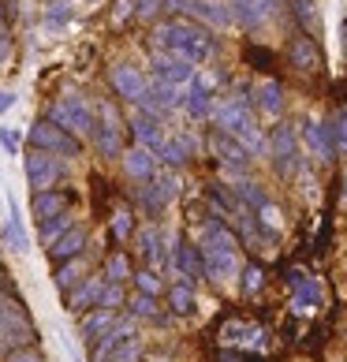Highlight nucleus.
Returning <instances> with one entry per match:
<instances>
[{"instance_id":"58836bf2","label":"nucleus","mask_w":347,"mask_h":362,"mask_svg":"<svg viewBox=\"0 0 347 362\" xmlns=\"http://www.w3.org/2000/svg\"><path fill=\"white\" fill-rule=\"evenodd\" d=\"M109 228H112L116 243H127V239L135 235V217H131V209H124V206H119V209L112 213V221H109Z\"/></svg>"},{"instance_id":"864d4df0","label":"nucleus","mask_w":347,"mask_h":362,"mask_svg":"<svg viewBox=\"0 0 347 362\" xmlns=\"http://www.w3.org/2000/svg\"><path fill=\"white\" fill-rule=\"evenodd\" d=\"M343 206H347V172H343Z\"/></svg>"},{"instance_id":"f3484780","label":"nucleus","mask_w":347,"mask_h":362,"mask_svg":"<svg viewBox=\"0 0 347 362\" xmlns=\"http://www.w3.org/2000/svg\"><path fill=\"white\" fill-rule=\"evenodd\" d=\"M127 340H135V317H124V321H116V325L105 332V337L93 344V351H90V358L93 362H109L119 347H124Z\"/></svg>"},{"instance_id":"de8ad7c7","label":"nucleus","mask_w":347,"mask_h":362,"mask_svg":"<svg viewBox=\"0 0 347 362\" xmlns=\"http://www.w3.org/2000/svg\"><path fill=\"white\" fill-rule=\"evenodd\" d=\"M247 329H250L247 321H228V325L220 329V340H224V344H243V337H247Z\"/></svg>"},{"instance_id":"20e7f679","label":"nucleus","mask_w":347,"mask_h":362,"mask_svg":"<svg viewBox=\"0 0 347 362\" xmlns=\"http://www.w3.org/2000/svg\"><path fill=\"white\" fill-rule=\"evenodd\" d=\"M165 8H172L176 16L191 19L198 26H206V30H228L235 23L232 8L224 4V0H165Z\"/></svg>"},{"instance_id":"a878e982","label":"nucleus","mask_w":347,"mask_h":362,"mask_svg":"<svg viewBox=\"0 0 347 362\" xmlns=\"http://www.w3.org/2000/svg\"><path fill=\"white\" fill-rule=\"evenodd\" d=\"M86 243H90L86 228H83V224H75V228H68V232H64V235L57 239V243L49 247V258H52V262H68V258H78Z\"/></svg>"},{"instance_id":"1a4fd4ad","label":"nucleus","mask_w":347,"mask_h":362,"mask_svg":"<svg viewBox=\"0 0 347 362\" xmlns=\"http://www.w3.org/2000/svg\"><path fill=\"white\" fill-rule=\"evenodd\" d=\"M176 194H180V180L172 176V172H157L153 180H146L139 187L135 202L146 213H161V209H168V202H176Z\"/></svg>"},{"instance_id":"9d476101","label":"nucleus","mask_w":347,"mask_h":362,"mask_svg":"<svg viewBox=\"0 0 347 362\" xmlns=\"http://www.w3.org/2000/svg\"><path fill=\"white\" fill-rule=\"evenodd\" d=\"M23 172H26V183H30L34 194H37V191H52V187L60 183L64 165H60L57 157L42 153V150H30V153L23 157Z\"/></svg>"},{"instance_id":"5701e85b","label":"nucleus","mask_w":347,"mask_h":362,"mask_svg":"<svg viewBox=\"0 0 347 362\" xmlns=\"http://www.w3.org/2000/svg\"><path fill=\"white\" fill-rule=\"evenodd\" d=\"M124 160V172L135 183H146V180H153L157 176V153L153 150H142V146H131V150L119 157Z\"/></svg>"},{"instance_id":"e433bc0d","label":"nucleus","mask_w":347,"mask_h":362,"mask_svg":"<svg viewBox=\"0 0 347 362\" xmlns=\"http://www.w3.org/2000/svg\"><path fill=\"white\" fill-rule=\"evenodd\" d=\"M127 310H131V317H150V321H157V317H161V310H157V299H153V295H142V291H135V295H131V299H127Z\"/></svg>"},{"instance_id":"393cba45","label":"nucleus","mask_w":347,"mask_h":362,"mask_svg":"<svg viewBox=\"0 0 347 362\" xmlns=\"http://www.w3.org/2000/svg\"><path fill=\"white\" fill-rule=\"evenodd\" d=\"M68 206H71V194L68 191H57V187H52V191H37L34 202H30L37 224L49 221V217H60V213H68Z\"/></svg>"},{"instance_id":"09e8293b","label":"nucleus","mask_w":347,"mask_h":362,"mask_svg":"<svg viewBox=\"0 0 347 362\" xmlns=\"http://www.w3.org/2000/svg\"><path fill=\"white\" fill-rule=\"evenodd\" d=\"M8 362H45V358H42V351H34V347H11Z\"/></svg>"},{"instance_id":"7c9ffc66","label":"nucleus","mask_w":347,"mask_h":362,"mask_svg":"<svg viewBox=\"0 0 347 362\" xmlns=\"http://www.w3.org/2000/svg\"><path fill=\"white\" fill-rule=\"evenodd\" d=\"M86 276H90L86 258L78 254V258H68V262H60V265H57V273H52V284H57L60 291H71L75 284H83Z\"/></svg>"},{"instance_id":"ea45409f","label":"nucleus","mask_w":347,"mask_h":362,"mask_svg":"<svg viewBox=\"0 0 347 362\" xmlns=\"http://www.w3.org/2000/svg\"><path fill=\"white\" fill-rule=\"evenodd\" d=\"M119 306H127V295H124V284H105V291H101V303H98V310H119Z\"/></svg>"},{"instance_id":"473e14b6","label":"nucleus","mask_w":347,"mask_h":362,"mask_svg":"<svg viewBox=\"0 0 347 362\" xmlns=\"http://www.w3.org/2000/svg\"><path fill=\"white\" fill-rule=\"evenodd\" d=\"M232 139L247 150V157H265V153H269V139L261 135V127H258V124H247L243 131H235Z\"/></svg>"},{"instance_id":"7ed1b4c3","label":"nucleus","mask_w":347,"mask_h":362,"mask_svg":"<svg viewBox=\"0 0 347 362\" xmlns=\"http://www.w3.org/2000/svg\"><path fill=\"white\" fill-rule=\"evenodd\" d=\"M49 119L60 131L75 135V139L93 135V109H90V101L83 98V93H64V98L49 109Z\"/></svg>"},{"instance_id":"4be33fe9","label":"nucleus","mask_w":347,"mask_h":362,"mask_svg":"<svg viewBox=\"0 0 347 362\" xmlns=\"http://www.w3.org/2000/svg\"><path fill=\"white\" fill-rule=\"evenodd\" d=\"M165 243H168V239H165V232H161L157 224H146L142 232H139V254H142L146 269L157 273V269L165 265V258H168V254H165Z\"/></svg>"},{"instance_id":"6e6552de","label":"nucleus","mask_w":347,"mask_h":362,"mask_svg":"<svg viewBox=\"0 0 347 362\" xmlns=\"http://www.w3.org/2000/svg\"><path fill=\"white\" fill-rule=\"evenodd\" d=\"M34 340V325H30V317L23 314V306L19 303H11L0 295V351H4L8 344H16V347H26Z\"/></svg>"},{"instance_id":"c756f323","label":"nucleus","mask_w":347,"mask_h":362,"mask_svg":"<svg viewBox=\"0 0 347 362\" xmlns=\"http://www.w3.org/2000/svg\"><path fill=\"white\" fill-rule=\"evenodd\" d=\"M131 135H135V142L142 146V150H161L165 146V131L161 124H157L153 116H135V124H131Z\"/></svg>"},{"instance_id":"3c124183","label":"nucleus","mask_w":347,"mask_h":362,"mask_svg":"<svg viewBox=\"0 0 347 362\" xmlns=\"http://www.w3.org/2000/svg\"><path fill=\"white\" fill-rule=\"evenodd\" d=\"M0 146H4L8 153H19V131H11V127H0Z\"/></svg>"},{"instance_id":"bf43d9fd","label":"nucleus","mask_w":347,"mask_h":362,"mask_svg":"<svg viewBox=\"0 0 347 362\" xmlns=\"http://www.w3.org/2000/svg\"><path fill=\"white\" fill-rule=\"evenodd\" d=\"M343 337H347V329H343Z\"/></svg>"},{"instance_id":"39448f33","label":"nucleus","mask_w":347,"mask_h":362,"mask_svg":"<svg viewBox=\"0 0 347 362\" xmlns=\"http://www.w3.org/2000/svg\"><path fill=\"white\" fill-rule=\"evenodd\" d=\"M30 146L34 150H42L49 157H64V160H75L83 157V142H78L75 135H68V131H60L52 119H37V124H30Z\"/></svg>"},{"instance_id":"0eeeda50","label":"nucleus","mask_w":347,"mask_h":362,"mask_svg":"<svg viewBox=\"0 0 347 362\" xmlns=\"http://www.w3.org/2000/svg\"><path fill=\"white\" fill-rule=\"evenodd\" d=\"M209 119L217 124V131H224V135H235V131H243L247 124H254V105H250L247 93H232V98H220L213 105Z\"/></svg>"},{"instance_id":"f704fd0d","label":"nucleus","mask_w":347,"mask_h":362,"mask_svg":"<svg viewBox=\"0 0 347 362\" xmlns=\"http://www.w3.org/2000/svg\"><path fill=\"white\" fill-rule=\"evenodd\" d=\"M168 303L176 314H191L194 310V284H187V280H176L168 291Z\"/></svg>"},{"instance_id":"a19ab883","label":"nucleus","mask_w":347,"mask_h":362,"mask_svg":"<svg viewBox=\"0 0 347 362\" xmlns=\"http://www.w3.org/2000/svg\"><path fill=\"white\" fill-rule=\"evenodd\" d=\"M135 288L142 291V295H161V276H157L153 269H142V273H135Z\"/></svg>"},{"instance_id":"b1692460","label":"nucleus","mask_w":347,"mask_h":362,"mask_svg":"<svg viewBox=\"0 0 347 362\" xmlns=\"http://www.w3.org/2000/svg\"><path fill=\"white\" fill-rule=\"evenodd\" d=\"M288 60H291V68L295 71H317L322 68V49H317L314 37H291V45H288Z\"/></svg>"},{"instance_id":"2f4dec72","label":"nucleus","mask_w":347,"mask_h":362,"mask_svg":"<svg viewBox=\"0 0 347 362\" xmlns=\"http://www.w3.org/2000/svg\"><path fill=\"white\" fill-rule=\"evenodd\" d=\"M8 209H11V217L4 221V247L16 250V254H26V232H23V217H19L16 198L8 202Z\"/></svg>"},{"instance_id":"4c0bfd02","label":"nucleus","mask_w":347,"mask_h":362,"mask_svg":"<svg viewBox=\"0 0 347 362\" xmlns=\"http://www.w3.org/2000/svg\"><path fill=\"white\" fill-rule=\"evenodd\" d=\"M131 276V262H127V254L124 250H116L105 258V280H112V284H124V280Z\"/></svg>"},{"instance_id":"2eb2a0df","label":"nucleus","mask_w":347,"mask_h":362,"mask_svg":"<svg viewBox=\"0 0 347 362\" xmlns=\"http://www.w3.org/2000/svg\"><path fill=\"white\" fill-rule=\"evenodd\" d=\"M232 8V19L239 26H247V30H258L261 23H269L276 16L280 0H228Z\"/></svg>"},{"instance_id":"5fc2aeb1","label":"nucleus","mask_w":347,"mask_h":362,"mask_svg":"<svg viewBox=\"0 0 347 362\" xmlns=\"http://www.w3.org/2000/svg\"><path fill=\"white\" fill-rule=\"evenodd\" d=\"M343 37H347V11H343Z\"/></svg>"},{"instance_id":"79ce46f5","label":"nucleus","mask_w":347,"mask_h":362,"mask_svg":"<svg viewBox=\"0 0 347 362\" xmlns=\"http://www.w3.org/2000/svg\"><path fill=\"white\" fill-rule=\"evenodd\" d=\"M165 11V0H135V19H146L153 23L157 16Z\"/></svg>"},{"instance_id":"8fccbe9b","label":"nucleus","mask_w":347,"mask_h":362,"mask_svg":"<svg viewBox=\"0 0 347 362\" xmlns=\"http://www.w3.org/2000/svg\"><path fill=\"white\" fill-rule=\"evenodd\" d=\"M131 16H135V0H116V8H112V23H127Z\"/></svg>"},{"instance_id":"c9c22d12","label":"nucleus","mask_w":347,"mask_h":362,"mask_svg":"<svg viewBox=\"0 0 347 362\" xmlns=\"http://www.w3.org/2000/svg\"><path fill=\"white\" fill-rule=\"evenodd\" d=\"M71 16H75V11H71L68 0H49V4H45V26H49V30H64V26L71 23Z\"/></svg>"},{"instance_id":"9b49d317","label":"nucleus","mask_w":347,"mask_h":362,"mask_svg":"<svg viewBox=\"0 0 347 362\" xmlns=\"http://www.w3.org/2000/svg\"><path fill=\"white\" fill-rule=\"evenodd\" d=\"M269 153H273V165L284 172V176H291V172H299V135L291 124H276L273 135H269Z\"/></svg>"},{"instance_id":"c85d7f7f","label":"nucleus","mask_w":347,"mask_h":362,"mask_svg":"<svg viewBox=\"0 0 347 362\" xmlns=\"http://www.w3.org/2000/svg\"><path fill=\"white\" fill-rule=\"evenodd\" d=\"M157 157H161L168 168H183L187 160L194 157V139H191V135H176V139H165V146H161V150H157Z\"/></svg>"},{"instance_id":"6ab92c4d","label":"nucleus","mask_w":347,"mask_h":362,"mask_svg":"<svg viewBox=\"0 0 347 362\" xmlns=\"http://www.w3.org/2000/svg\"><path fill=\"white\" fill-rule=\"evenodd\" d=\"M322 299H325V291H322V284H317L314 276H302V273L291 276V310H295V314L317 310Z\"/></svg>"},{"instance_id":"ddd939ff","label":"nucleus","mask_w":347,"mask_h":362,"mask_svg":"<svg viewBox=\"0 0 347 362\" xmlns=\"http://www.w3.org/2000/svg\"><path fill=\"white\" fill-rule=\"evenodd\" d=\"M109 83H112V90L119 93V98H127L135 105H142L146 98H150V83H146V75L139 68H131V64H116V68H109Z\"/></svg>"},{"instance_id":"49530a36","label":"nucleus","mask_w":347,"mask_h":362,"mask_svg":"<svg viewBox=\"0 0 347 362\" xmlns=\"http://www.w3.org/2000/svg\"><path fill=\"white\" fill-rule=\"evenodd\" d=\"M295 16H299L302 26L317 30V8H314V0H295Z\"/></svg>"},{"instance_id":"4d7b16f0","label":"nucleus","mask_w":347,"mask_h":362,"mask_svg":"<svg viewBox=\"0 0 347 362\" xmlns=\"http://www.w3.org/2000/svg\"><path fill=\"white\" fill-rule=\"evenodd\" d=\"M153 362H168V358H153Z\"/></svg>"},{"instance_id":"f8f14e48","label":"nucleus","mask_w":347,"mask_h":362,"mask_svg":"<svg viewBox=\"0 0 347 362\" xmlns=\"http://www.w3.org/2000/svg\"><path fill=\"white\" fill-rule=\"evenodd\" d=\"M209 150L217 153L220 168L228 172V176H243V172L250 168L247 150H243V146H239L232 135H224V131H213V135H209Z\"/></svg>"},{"instance_id":"37998d69","label":"nucleus","mask_w":347,"mask_h":362,"mask_svg":"<svg viewBox=\"0 0 347 362\" xmlns=\"http://www.w3.org/2000/svg\"><path fill=\"white\" fill-rule=\"evenodd\" d=\"M109 362H142V340H139V337H135V340H127Z\"/></svg>"},{"instance_id":"603ef678","label":"nucleus","mask_w":347,"mask_h":362,"mask_svg":"<svg viewBox=\"0 0 347 362\" xmlns=\"http://www.w3.org/2000/svg\"><path fill=\"white\" fill-rule=\"evenodd\" d=\"M16 109V93H8V90H0V116Z\"/></svg>"},{"instance_id":"13d9d810","label":"nucleus","mask_w":347,"mask_h":362,"mask_svg":"<svg viewBox=\"0 0 347 362\" xmlns=\"http://www.w3.org/2000/svg\"><path fill=\"white\" fill-rule=\"evenodd\" d=\"M86 4H93V0H86Z\"/></svg>"},{"instance_id":"cd10ccee","label":"nucleus","mask_w":347,"mask_h":362,"mask_svg":"<svg viewBox=\"0 0 347 362\" xmlns=\"http://www.w3.org/2000/svg\"><path fill=\"white\" fill-rule=\"evenodd\" d=\"M116 321H119V317H116L112 310H90V314L78 317V337H83V344H98L105 332L116 325Z\"/></svg>"},{"instance_id":"aec40b11","label":"nucleus","mask_w":347,"mask_h":362,"mask_svg":"<svg viewBox=\"0 0 347 362\" xmlns=\"http://www.w3.org/2000/svg\"><path fill=\"white\" fill-rule=\"evenodd\" d=\"M254 98H250V105L265 116V119H280V112H284V86L273 83V78H261V83H254Z\"/></svg>"},{"instance_id":"4468645a","label":"nucleus","mask_w":347,"mask_h":362,"mask_svg":"<svg viewBox=\"0 0 347 362\" xmlns=\"http://www.w3.org/2000/svg\"><path fill=\"white\" fill-rule=\"evenodd\" d=\"M153 83H165V86H187L194 78V64H187L183 57H172V52H153Z\"/></svg>"},{"instance_id":"bb28decb","label":"nucleus","mask_w":347,"mask_h":362,"mask_svg":"<svg viewBox=\"0 0 347 362\" xmlns=\"http://www.w3.org/2000/svg\"><path fill=\"white\" fill-rule=\"evenodd\" d=\"M302 139H306V146H310V153H314L317 160H332V157H336L332 131H329V124H322V119H310V124H306V131H302Z\"/></svg>"},{"instance_id":"a18cd8bd","label":"nucleus","mask_w":347,"mask_h":362,"mask_svg":"<svg viewBox=\"0 0 347 362\" xmlns=\"http://www.w3.org/2000/svg\"><path fill=\"white\" fill-rule=\"evenodd\" d=\"M239 276H243V291H247V295L261 291V284H265V273L258 269V265H247V269L239 273Z\"/></svg>"},{"instance_id":"72a5a7b5","label":"nucleus","mask_w":347,"mask_h":362,"mask_svg":"<svg viewBox=\"0 0 347 362\" xmlns=\"http://www.w3.org/2000/svg\"><path fill=\"white\" fill-rule=\"evenodd\" d=\"M68 228H75V217H71V213H60V217H49V221L37 224V239H42V247L49 250L64 232H68Z\"/></svg>"},{"instance_id":"a211bd4d","label":"nucleus","mask_w":347,"mask_h":362,"mask_svg":"<svg viewBox=\"0 0 347 362\" xmlns=\"http://www.w3.org/2000/svg\"><path fill=\"white\" fill-rule=\"evenodd\" d=\"M105 284H109L105 276H86L83 284H75V288L68 291V310H71V314H78V317L90 314V310H98Z\"/></svg>"},{"instance_id":"6e6d98bb","label":"nucleus","mask_w":347,"mask_h":362,"mask_svg":"<svg viewBox=\"0 0 347 362\" xmlns=\"http://www.w3.org/2000/svg\"><path fill=\"white\" fill-rule=\"evenodd\" d=\"M0 37H8V30H4V23H0Z\"/></svg>"},{"instance_id":"412c9836","label":"nucleus","mask_w":347,"mask_h":362,"mask_svg":"<svg viewBox=\"0 0 347 362\" xmlns=\"http://www.w3.org/2000/svg\"><path fill=\"white\" fill-rule=\"evenodd\" d=\"M187 86H191V90H187V98H183L187 112H191L194 119H206L213 112V75H198L194 71V78Z\"/></svg>"},{"instance_id":"f03ea898","label":"nucleus","mask_w":347,"mask_h":362,"mask_svg":"<svg viewBox=\"0 0 347 362\" xmlns=\"http://www.w3.org/2000/svg\"><path fill=\"white\" fill-rule=\"evenodd\" d=\"M153 49L183 57L187 64H206L217 52V42L209 37L206 26H198L191 19H168V23L153 26Z\"/></svg>"},{"instance_id":"423d86ee","label":"nucleus","mask_w":347,"mask_h":362,"mask_svg":"<svg viewBox=\"0 0 347 362\" xmlns=\"http://www.w3.org/2000/svg\"><path fill=\"white\" fill-rule=\"evenodd\" d=\"M90 139H93V146H98V153L105 160L124 157V150H119V139H124V119H119L112 101H98V124H93V135Z\"/></svg>"},{"instance_id":"dca6fc26","label":"nucleus","mask_w":347,"mask_h":362,"mask_svg":"<svg viewBox=\"0 0 347 362\" xmlns=\"http://www.w3.org/2000/svg\"><path fill=\"white\" fill-rule=\"evenodd\" d=\"M168 269L176 273V276H183L187 284H194L198 276H202V254H198V247H191V243H172V250H168Z\"/></svg>"},{"instance_id":"f257e3e1","label":"nucleus","mask_w":347,"mask_h":362,"mask_svg":"<svg viewBox=\"0 0 347 362\" xmlns=\"http://www.w3.org/2000/svg\"><path fill=\"white\" fill-rule=\"evenodd\" d=\"M198 254H202V276H209L213 284H232V280L243 273L239 265V239L224 221H206L202 232H198Z\"/></svg>"},{"instance_id":"c03bdc74","label":"nucleus","mask_w":347,"mask_h":362,"mask_svg":"<svg viewBox=\"0 0 347 362\" xmlns=\"http://www.w3.org/2000/svg\"><path fill=\"white\" fill-rule=\"evenodd\" d=\"M258 224L269 228V235H276V232H280V209H276L273 202H265V206L258 209Z\"/></svg>"}]
</instances>
